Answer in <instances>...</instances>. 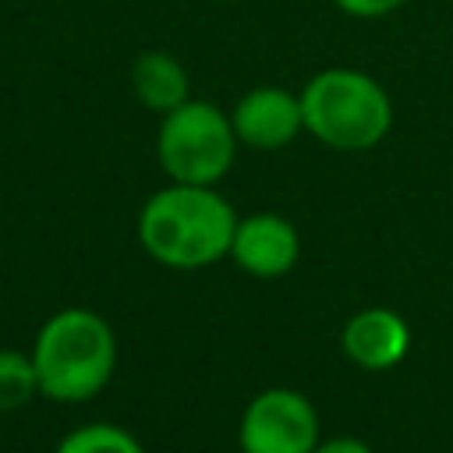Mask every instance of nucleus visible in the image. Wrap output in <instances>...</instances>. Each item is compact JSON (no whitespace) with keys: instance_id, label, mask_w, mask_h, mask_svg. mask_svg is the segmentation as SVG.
I'll return each mask as SVG.
<instances>
[{"instance_id":"obj_6","label":"nucleus","mask_w":453,"mask_h":453,"mask_svg":"<svg viewBox=\"0 0 453 453\" xmlns=\"http://www.w3.org/2000/svg\"><path fill=\"white\" fill-rule=\"evenodd\" d=\"M230 124L241 145L248 149H283L304 131V110H301V92H290L283 85H258L248 88L234 110Z\"/></svg>"},{"instance_id":"obj_2","label":"nucleus","mask_w":453,"mask_h":453,"mask_svg":"<svg viewBox=\"0 0 453 453\" xmlns=\"http://www.w3.org/2000/svg\"><path fill=\"white\" fill-rule=\"evenodd\" d=\"M113 361H117L113 329L88 308H64L50 315L32 347L39 393L60 403H78L96 396L110 382Z\"/></svg>"},{"instance_id":"obj_4","label":"nucleus","mask_w":453,"mask_h":453,"mask_svg":"<svg viewBox=\"0 0 453 453\" xmlns=\"http://www.w3.org/2000/svg\"><path fill=\"white\" fill-rule=\"evenodd\" d=\"M237 134L230 124V113L216 110L212 103L188 99L177 110L163 113V124L156 131V156L170 180L177 184H216L226 177Z\"/></svg>"},{"instance_id":"obj_7","label":"nucleus","mask_w":453,"mask_h":453,"mask_svg":"<svg viewBox=\"0 0 453 453\" xmlns=\"http://www.w3.org/2000/svg\"><path fill=\"white\" fill-rule=\"evenodd\" d=\"M297 230L276 212H255L237 219L230 258L251 276H283L297 262Z\"/></svg>"},{"instance_id":"obj_1","label":"nucleus","mask_w":453,"mask_h":453,"mask_svg":"<svg viewBox=\"0 0 453 453\" xmlns=\"http://www.w3.org/2000/svg\"><path fill=\"white\" fill-rule=\"evenodd\" d=\"M237 216L209 184H170L138 212L142 248L170 269H202L230 255Z\"/></svg>"},{"instance_id":"obj_3","label":"nucleus","mask_w":453,"mask_h":453,"mask_svg":"<svg viewBox=\"0 0 453 453\" xmlns=\"http://www.w3.org/2000/svg\"><path fill=\"white\" fill-rule=\"evenodd\" d=\"M304 131L340 152L379 145L393 127V103L382 81L357 67H326L301 88Z\"/></svg>"},{"instance_id":"obj_5","label":"nucleus","mask_w":453,"mask_h":453,"mask_svg":"<svg viewBox=\"0 0 453 453\" xmlns=\"http://www.w3.org/2000/svg\"><path fill=\"white\" fill-rule=\"evenodd\" d=\"M319 446V418L297 389H262L241 418L244 453H311Z\"/></svg>"},{"instance_id":"obj_10","label":"nucleus","mask_w":453,"mask_h":453,"mask_svg":"<svg viewBox=\"0 0 453 453\" xmlns=\"http://www.w3.org/2000/svg\"><path fill=\"white\" fill-rule=\"evenodd\" d=\"M39 393V375L32 354L0 350V411H18Z\"/></svg>"},{"instance_id":"obj_13","label":"nucleus","mask_w":453,"mask_h":453,"mask_svg":"<svg viewBox=\"0 0 453 453\" xmlns=\"http://www.w3.org/2000/svg\"><path fill=\"white\" fill-rule=\"evenodd\" d=\"M311 453H372V446L361 439H350V435H336V439L319 442Z\"/></svg>"},{"instance_id":"obj_12","label":"nucleus","mask_w":453,"mask_h":453,"mask_svg":"<svg viewBox=\"0 0 453 453\" xmlns=\"http://www.w3.org/2000/svg\"><path fill=\"white\" fill-rule=\"evenodd\" d=\"M343 14H350V18H365V21H372V18H386V14H393V11H400L407 0H333Z\"/></svg>"},{"instance_id":"obj_8","label":"nucleus","mask_w":453,"mask_h":453,"mask_svg":"<svg viewBox=\"0 0 453 453\" xmlns=\"http://www.w3.org/2000/svg\"><path fill=\"white\" fill-rule=\"evenodd\" d=\"M340 343L354 365H361L368 372H382V368H393L396 361H403V354L411 347V329L389 308H365L354 319H347Z\"/></svg>"},{"instance_id":"obj_11","label":"nucleus","mask_w":453,"mask_h":453,"mask_svg":"<svg viewBox=\"0 0 453 453\" xmlns=\"http://www.w3.org/2000/svg\"><path fill=\"white\" fill-rule=\"evenodd\" d=\"M57 453H142V446L117 425H81L60 439Z\"/></svg>"},{"instance_id":"obj_9","label":"nucleus","mask_w":453,"mask_h":453,"mask_svg":"<svg viewBox=\"0 0 453 453\" xmlns=\"http://www.w3.org/2000/svg\"><path fill=\"white\" fill-rule=\"evenodd\" d=\"M188 71L173 53L145 50L131 64V92L152 113H170L180 103H188Z\"/></svg>"}]
</instances>
